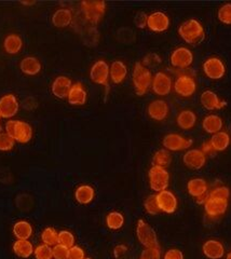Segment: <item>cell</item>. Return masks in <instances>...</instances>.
Wrapping results in <instances>:
<instances>
[{
	"mask_svg": "<svg viewBox=\"0 0 231 259\" xmlns=\"http://www.w3.org/2000/svg\"><path fill=\"white\" fill-rule=\"evenodd\" d=\"M67 101L71 106H82L87 101V93L81 83H75L67 95Z\"/></svg>",
	"mask_w": 231,
	"mask_h": 259,
	"instance_id": "cell-21",
	"label": "cell"
},
{
	"mask_svg": "<svg viewBox=\"0 0 231 259\" xmlns=\"http://www.w3.org/2000/svg\"><path fill=\"white\" fill-rule=\"evenodd\" d=\"M84 259H90V258H84Z\"/></svg>",
	"mask_w": 231,
	"mask_h": 259,
	"instance_id": "cell-53",
	"label": "cell"
},
{
	"mask_svg": "<svg viewBox=\"0 0 231 259\" xmlns=\"http://www.w3.org/2000/svg\"><path fill=\"white\" fill-rule=\"evenodd\" d=\"M106 225L111 230L121 229L124 225V216L120 212H117V210L110 212L106 216Z\"/></svg>",
	"mask_w": 231,
	"mask_h": 259,
	"instance_id": "cell-34",
	"label": "cell"
},
{
	"mask_svg": "<svg viewBox=\"0 0 231 259\" xmlns=\"http://www.w3.org/2000/svg\"><path fill=\"white\" fill-rule=\"evenodd\" d=\"M228 201L225 199H219L215 197H210L206 199L204 205V210L210 217H218L225 214L228 207Z\"/></svg>",
	"mask_w": 231,
	"mask_h": 259,
	"instance_id": "cell-17",
	"label": "cell"
},
{
	"mask_svg": "<svg viewBox=\"0 0 231 259\" xmlns=\"http://www.w3.org/2000/svg\"><path fill=\"white\" fill-rule=\"evenodd\" d=\"M127 76V67L122 61H115L109 66V78L115 84H120Z\"/></svg>",
	"mask_w": 231,
	"mask_h": 259,
	"instance_id": "cell-25",
	"label": "cell"
},
{
	"mask_svg": "<svg viewBox=\"0 0 231 259\" xmlns=\"http://www.w3.org/2000/svg\"><path fill=\"white\" fill-rule=\"evenodd\" d=\"M210 197H215L219 199L229 200L230 198V190L226 186H219V187L214 188L211 192H209Z\"/></svg>",
	"mask_w": 231,
	"mask_h": 259,
	"instance_id": "cell-43",
	"label": "cell"
},
{
	"mask_svg": "<svg viewBox=\"0 0 231 259\" xmlns=\"http://www.w3.org/2000/svg\"><path fill=\"white\" fill-rule=\"evenodd\" d=\"M226 259H231V252H229V253L227 254V256H226Z\"/></svg>",
	"mask_w": 231,
	"mask_h": 259,
	"instance_id": "cell-51",
	"label": "cell"
},
{
	"mask_svg": "<svg viewBox=\"0 0 231 259\" xmlns=\"http://www.w3.org/2000/svg\"><path fill=\"white\" fill-rule=\"evenodd\" d=\"M172 162V156L169 150L166 149H159L155 152L153 157V165L166 167L171 164Z\"/></svg>",
	"mask_w": 231,
	"mask_h": 259,
	"instance_id": "cell-35",
	"label": "cell"
},
{
	"mask_svg": "<svg viewBox=\"0 0 231 259\" xmlns=\"http://www.w3.org/2000/svg\"><path fill=\"white\" fill-rule=\"evenodd\" d=\"M68 250L69 248L57 244L52 247L53 259H68Z\"/></svg>",
	"mask_w": 231,
	"mask_h": 259,
	"instance_id": "cell-44",
	"label": "cell"
},
{
	"mask_svg": "<svg viewBox=\"0 0 231 259\" xmlns=\"http://www.w3.org/2000/svg\"><path fill=\"white\" fill-rule=\"evenodd\" d=\"M173 83L171 77L163 71H158L153 78V84H151V90L159 96H166L172 91Z\"/></svg>",
	"mask_w": 231,
	"mask_h": 259,
	"instance_id": "cell-10",
	"label": "cell"
},
{
	"mask_svg": "<svg viewBox=\"0 0 231 259\" xmlns=\"http://www.w3.org/2000/svg\"><path fill=\"white\" fill-rule=\"evenodd\" d=\"M204 256L209 259H220L225 255V247L217 240H208L202 246Z\"/></svg>",
	"mask_w": 231,
	"mask_h": 259,
	"instance_id": "cell-22",
	"label": "cell"
},
{
	"mask_svg": "<svg viewBox=\"0 0 231 259\" xmlns=\"http://www.w3.org/2000/svg\"><path fill=\"white\" fill-rule=\"evenodd\" d=\"M163 259H184V254H182L180 249L171 248L169 250H166Z\"/></svg>",
	"mask_w": 231,
	"mask_h": 259,
	"instance_id": "cell-48",
	"label": "cell"
},
{
	"mask_svg": "<svg viewBox=\"0 0 231 259\" xmlns=\"http://www.w3.org/2000/svg\"><path fill=\"white\" fill-rule=\"evenodd\" d=\"M169 105L164 100H155L150 102L147 108L148 116L156 121H163L169 115Z\"/></svg>",
	"mask_w": 231,
	"mask_h": 259,
	"instance_id": "cell-20",
	"label": "cell"
},
{
	"mask_svg": "<svg viewBox=\"0 0 231 259\" xmlns=\"http://www.w3.org/2000/svg\"><path fill=\"white\" fill-rule=\"evenodd\" d=\"M73 12L67 8H61L52 14V24L58 28H65L73 22Z\"/></svg>",
	"mask_w": 231,
	"mask_h": 259,
	"instance_id": "cell-24",
	"label": "cell"
},
{
	"mask_svg": "<svg viewBox=\"0 0 231 259\" xmlns=\"http://www.w3.org/2000/svg\"><path fill=\"white\" fill-rule=\"evenodd\" d=\"M136 237L138 242L144 246L147 247H157L159 246L158 237L156 231L151 228L150 225L146 223L144 220H138L136 225Z\"/></svg>",
	"mask_w": 231,
	"mask_h": 259,
	"instance_id": "cell-6",
	"label": "cell"
},
{
	"mask_svg": "<svg viewBox=\"0 0 231 259\" xmlns=\"http://www.w3.org/2000/svg\"><path fill=\"white\" fill-rule=\"evenodd\" d=\"M217 18L222 24L231 25V4H225L219 8Z\"/></svg>",
	"mask_w": 231,
	"mask_h": 259,
	"instance_id": "cell-40",
	"label": "cell"
},
{
	"mask_svg": "<svg viewBox=\"0 0 231 259\" xmlns=\"http://www.w3.org/2000/svg\"><path fill=\"white\" fill-rule=\"evenodd\" d=\"M34 245L29 240H17L13 244V252L18 257L29 258L34 254Z\"/></svg>",
	"mask_w": 231,
	"mask_h": 259,
	"instance_id": "cell-31",
	"label": "cell"
},
{
	"mask_svg": "<svg viewBox=\"0 0 231 259\" xmlns=\"http://www.w3.org/2000/svg\"><path fill=\"white\" fill-rule=\"evenodd\" d=\"M95 198V190L90 185H81L75 190V199L79 204H90Z\"/></svg>",
	"mask_w": 231,
	"mask_h": 259,
	"instance_id": "cell-27",
	"label": "cell"
},
{
	"mask_svg": "<svg viewBox=\"0 0 231 259\" xmlns=\"http://www.w3.org/2000/svg\"><path fill=\"white\" fill-rule=\"evenodd\" d=\"M142 259H161L160 247H147L142 252Z\"/></svg>",
	"mask_w": 231,
	"mask_h": 259,
	"instance_id": "cell-42",
	"label": "cell"
},
{
	"mask_svg": "<svg viewBox=\"0 0 231 259\" xmlns=\"http://www.w3.org/2000/svg\"><path fill=\"white\" fill-rule=\"evenodd\" d=\"M148 180L151 190L158 193L168 189L170 184V173L165 167L153 165L149 168Z\"/></svg>",
	"mask_w": 231,
	"mask_h": 259,
	"instance_id": "cell-5",
	"label": "cell"
},
{
	"mask_svg": "<svg viewBox=\"0 0 231 259\" xmlns=\"http://www.w3.org/2000/svg\"><path fill=\"white\" fill-rule=\"evenodd\" d=\"M210 145L213 150L215 151H224L230 145V136L227 132L220 131L216 134H213L210 141Z\"/></svg>",
	"mask_w": 231,
	"mask_h": 259,
	"instance_id": "cell-32",
	"label": "cell"
},
{
	"mask_svg": "<svg viewBox=\"0 0 231 259\" xmlns=\"http://www.w3.org/2000/svg\"><path fill=\"white\" fill-rule=\"evenodd\" d=\"M58 237H59V232L54 228H52V227H48V228H44L41 232L42 243L45 245L51 246V247L58 244Z\"/></svg>",
	"mask_w": 231,
	"mask_h": 259,
	"instance_id": "cell-36",
	"label": "cell"
},
{
	"mask_svg": "<svg viewBox=\"0 0 231 259\" xmlns=\"http://www.w3.org/2000/svg\"><path fill=\"white\" fill-rule=\"evenodd\" d=\"M203 71L211 80H219L226 74L224 62L218 58H210L203 63Z\"/></svg>",
	"mask_w": 231,
	"mask_h": 259,
	"instance_id": "cell-12",
	"label": "cell"
},
{
	"mask_svg": "<svg viewBox=\"0 0 231 259\" xmlns=\"http://www.w3.org/2000/svg\"><path fill=\"white\" fill-rule=\"evenodd\" d=\"M33 226L26 221H20L13 226V234L18 240H28L33 236Z\"/></svg>",
	"mask_w": 231,
	"mask_h": 259,
	"instance_id": "cell-30",
	"label": "cell"
},
{
	"mask_svg": "<svg viewBox=\"0 0 231 259\" xmlns=\"http://www.w3.org/2000/svg\"><path fill=\"white\" fill-rule=\"evenodd\" d=\"M176 123L181 130H191L197 123L196 113L190 109L181 110L176 118Z\"/></svg>",
	"mask_w": 231,
	"mask_h": 259,
	"instance_id": "cell-28",
	"label": "cell"
},
{
	"mask_svg": "<svg viewBox=\"0 0 231 259\" xmlns=\"http://www.w3.org/2000/svg\"><path fill=\"white\" fill-rule=\"evenodd\" d=\"M41 63L35 56H27L24 58L20 63V69L27 76H36L41 71Z\"/></svg>",
	"mask_w": 231,
	"mask_h": 259,
	"instance_id": "cell-26",
	"label": "cell"
},
{
	"mask_svg": "<svg viewBox=\"0 0 231 259\" xmlns=\"http://www.w3.org/2000/svg\"><path fill=\"white\" fill-rule=\"evenodd\" d=\"M4 48L7 53L18 54L23 48V40L17 34H10L5 38Z\"/></svg>",
	"mask_w": 231,
	"mask_h": 259,
	"instance_id": "cell-33",
	"label": "cell"
},
{
	"mask_svg": "<svg viewBox=\"0 0 231 259\" xmlns=\"http://www.w3.org/2000/svg\"><path fill=\"white\" fill-rule=\"evenodd\" d=\"M193 143H194L193 140L185 139L184 136H181L176 133L166 134L162 140V145H163L164 149L169 150V151L186 150L189 147H191Z\"/></svg>",
	"mask_w": 231,
	"mask_h": 259,
	"instance_id": "cell-8",
	"label": "cell"
},
{
	"mask_svg": "<svg viewBox=\"0 0 231 259\" xmlns=\"http://www.w3.org/2000/svg\"><path fill=\"white\" fill-rule=\"evenodd\" d=\"M36 3L35 2H24V3H22V5H24V6H31V5H35Z\"/></svg>",
	"mask_w": 231,
	"mask_h": 259,
	"instance_id": "cell-50",
	"label": "cell"
},
{
	"mask_svg": "<svg viewBox=\"0 0 231 259\" xmlns=\"http://www.w3.org/2000/svg\"><path fill=\"white\" fill-rule=\"evenodd\" d=\"M85 253L82 247L74 245L71 246L68 250V259H84Z\"/></svg>",
	"mask_w": 231,
	"mask_h": 259,
	"instance_id": "cell-46",
	"label": "cell"
},
{
	"mask_svg": "<svg viewBox=\"0 0 231 259\" xmlns=\"http://www.w3.org/2000/svg\"><path fill=\"white\" fill-rule=\"evenodd\" d=\"M34 256L36 259H52V247L45 244H39L35 250H34Z\"/></svg>",
	"mask_w": 231,
	"mask_h": 259,
	"instance_id": "cell-39",
	"label": "cell"
},
{
	"mask_svg": "<svg viewBox=\"0 0 231 259\" xmlns=\"http://www.w3.org/2000/svg\"><path fill=\"white\" fill-rule=\"evenodd\" d=\"M222 126H224L222 119L217 115H209L202 121V127L204 131L212 135L220 132Z\"/></svg>",
	"mask_w": 231,
	"mask_h": 259,
	"instance_id": "cell-29",
	"label": "cell"
},
{
	"mask_svg": "<svg viewBox=\"0 0 231 259\" xmlns=\"http://www.w3.org/2000/svg\"><path fill=\"white\" fill-rule=\"evenodd\" d=\"M170 62L175 68L185 69L188 68L194 62V54L188 48L179 47L172 52L170 56Z\"/></svg>",
	"mask_w": 231,
	"mask_h": 259,
	"instance_id": "cell-9",
	"label": "cell"
},
{
	"mask_svg": "<svg viewBox=\"0 0 231 259\" xmlns=\"http://www.w3.org/2000/svg\"><path fill=\"white\" fill-rule=\"evenodd\" d=\"M175 92L181 97L193 96L197 91L196 80L188 75H180L175 80L173 84Z\"/></svg>",
	"mask_w": 231,
	"mask_h": 259,
	"instance_id": "cell-11",
	"label": "cell"
},
{
	"mask_svg": "<svg viewBox=\"0 0 231 259\" xmlns=\"http://www.w3.org/2000/svg\"><path fill=\"white\" fill-rule=\"evenodd\" d=\"M71 87H73V81L70 78L67 76H59L54 79L51 84V92L58 99H67Z\"/></svg>",
	"mask_w": 231,
	"mask_h": 259,
	"instance_id": "cell-19",
	"label": "cell"
},
{
	"mask_svg": "<svg viewBox=\"0 0 231 259\" xmlns=\"http://www.w3.org/2000/svg\"><path fill=\"white\" fill-rule=\"evenodd\" d=\"M141 259H142V258H141Z\"/></svg>",
	"mask_w": 231,
	"mask_h": 259,
	"instance_id": "cell-55",
	"label": "cell"
},
{
	"mask_svg": "<svg viewBox=\"0 0 231 259\" xmlns=\"http://www.w3.org/2000/svg\"><path fill=\"white\" fill-rule=\"evenodd\" d=\"M178 35L188 45L197 46L200 45L204 40L205 30L200 22L195 19H190L180 24L178 27Z\"/></svg>",
	"mask_w": 231,
	"mask_h": 259,
	"instance_id": "cell-1",
	"label": "cell"
},
{
	"mask_svg": "<svg viewBox=\"0 0 231 259\" xmlns=\"http://www.w3.org/2000/svg\"><path fill=\"white\" fill-rule=\"evenodd\" d=\"M6 133L20 144H27L33 139V127L25 121L10 120L5 125Z\"/></svg>",
	"mask_w": 231,
	"mask_h": 259,
	"instance_id": "cell-3",
	"label": "cell"
},
{
	"mask_svg": "<svg viewBox=\"0 0 231 259\" xmlns=\"http://www.w3.org/2000/svg\"><path fill=\"white\" fill-rule=\"evenodd\" d=\"M75 242H76V238L73 232H70L69 230H61L59 232L58 244L70 248L71 246L75 245Z\"/></svg>",
	"mask_w": 231,
	"mask_h": 259,
	"instance_id": "cell-37",
	"label": "cell"
},
{
	"mask_svg": "<svg viewBox=\"0 0 231 259\" xmlns=\"http://www.w3.org/2000/svg\"><path fill=\"white\" fill-rule=\"evenodd\" d=\"M127 252V247L123 244H119L114 248V255L116 258H120L125 255Z\"/></svg>",
	"mask_w": 231,
	"mask_h": 259,
	"instance_id": "cell-49",
	"label": "cell"
},
{
	"mask_svg": "<svg viewBox=\"0 0 231 259\" xmlns=\"http://www.w3.org/2000/svg\"><path fill=\"white\" fill-rule=\"evenodd\" d=\"M171 25V21L168 14L164 12L157 11L148 15L147 20V27L155 32H163L168 30Z\"/></svg>",
	"mask_w": 231,
	"mask_h": 259,
	"instance_id": "cell-16",
	"label": "cell"
},
{
	"mask_svg": "<svg viewBox=\"0 0 231 259\" xmlns=\"http://www.w3.org/2000/svg\"><path fill=\"white\" fill-rule=\"evenodd\" d=\"M147 20H148V15L145 12H138L134 18L135 26L141 29L145 28L147 26Z\"/></svg>",
	"mask_w": 231,
	"mask_h": 259,
	"instance_id": "cell-47",
	"label": "cell"
},
{
	"mask_svg": "<svg viewBox=\"0 0 231 259\" xmlns=\"http://www.w3.org/2000/svg\"><path fill=\"white\" fill-rule=\"evenodd\" d=\"M0 119H2V116H0Z\"/></svg>",
	"mask_w": 231,
	"mask_h": 259,
	"instance_id": "cell-54",
	"label": "cell"
},
{
	"mask_svg": "<svg viewBox=\"0 0 231 259\" xmlns=\"http://www.w3.org/2000/svg\"><path fill=\"white\" fill-rule=\"evenodd\" d=\"M153 74L141 62L135 63L132 72V82L135 93L138 96L145 95L153 84Z\"/></svg>",
	"mask_w": 231,
	"mask_h": 259,
	"instance_id": "cell-2",
	"label": "cell"
},
{
	"mask_svg": "<svg viewBox=\"0 0 231 259\" xmlns=\"http://www.w3.org/2000/svg\"><path fill=\"white\" fill-rule=\"evenodd\" d=\"M144 207L145 210L150 214V215H158L159 213L161 212L160 208L158 206V202H157V198H156V194H151L149 196L145 202H144Z\"/></svg>",
	"mask_w": 231,
	"mask_h": 259,
	"instance_id": "cell-38",
	"label": "cell"
},
{
	"mask_svg": "<svg viewBox=\"0 0 231 259\" xmlns=\"http://www.w3.org/2000/svg\"><path fill=\"white\" fill-rule=\"evenodd\" d=\"M200 103L206 110H216L226 106V102H221L217 94L211 90H206L201 94Z\"/></svg>",
	"mask_w": 231,
	"mask_h": 259,
	"instance_id": "cell-23",
	"label": "cell"
},
{
	"mask_svg": "<svg viewBox=\"0 0 231 259\" xmlns=\"http://www.w3.org/2000/svg\"><path fill=\"white\" fill-rule=\"evenodd\" d=\"M19 109L20 104L14 94H6L0 99V116L2 118H12L19 112Z\"/></svg>",
	"mask_w": 231,
	"mask_h": 259,
	"instance_id": "cell-15",
	"label": "cell"
},
{
	"mask_svg": "<svg viewBox=\"0 0 231 259\" xmlns=\"http://www.w3.org/2000/svg\"><path fill=\"white\" fill-rule=\"evenodd\" d=\"M15 141L7 133L0 134V151H9L13 149Z\"/></svg>",
	"mask_w": 231,
	"mask_h": 259,
	"instance_id": "cell-41",
	"label": "cell"
},
{
	"mask_svg": "<svg viewBox=\"0 0 231 259\" xmlns=\"http://www.w3.org/2000/svg\"><path fill=\"white\" fill-rule=\"evenodd\" d=\"M156 198L158 202V206L160 208L161 212L166 214H172L177 209V198L172 191L166 189L158 192L156 194Z\"/></svg>",
	"mask_w": 231,
	"mask_h": 259,
	"instance_id": "cell-14",
	"label": "cell"
},
{
	"mask_svg": "<svg viewBox=\"0 0 231 259\" xmlns=\"http://www.w3.org/2000/svg\"><path fill=\"white\" fill-rule=\"evenodd\" d=\"M182 162L191 169H200L206 163V156L201 149H189L182 156Z\"/></svg>",
	"mask_w": 231,
	"mask_h": 259,
	"instance_id": "cell-18",
	"label": "cell"
},
{
	"mask_svg": "<svg viewBox=\"0 0 231 259\" xmlns=\"http://www.w3.org/2000/svg\"><path fill=\"white\" fill-rule=\"evenodd\" d=\"M4 132H3V126L2 125H0V134H3Z\"/></svg>",
	"mask_w": 231,
	"mask_h": 259,
	"instance_id": "cell-52",
	"label": "cell"
},
{
	"mask_svg": "<svg viewBox=\"0 0 231 259\" xmlns=\"http://www.w3.org/2000/svg\"><path fill=\"white\" fill-rule=\"evenodd\" d=\"M90 79L94 83L108 87L109 65L107 62L103 60L95 62L90 69Z\"/></svg>",
	"mask_w": 231,
	"mask_h": 259,
	"instance_id": "cell-13",
	"label": "cell"
},
{
	"mask_svg": "<svg viewBox=\"0 0 231 259\" xmlns=\"http://www.w3.org/2000/svg\"><path fill=\"white\" fill-rule=\"evenodd\" d=\"M80 10L84 20L91 25H97L104 18L106 4L104 2H82Z\"/></svg>",
	"mask_w": 231,
	"mask_h": 259,
	"instance_id": "cell-4",
	"label": "cell"
},
{
	"mask_svg": "<svg viewBox=\"0 0 231 259\" xmlns=\"http://www.w3.org/2000/svg\"><path fill=\"white\" fill-rule=\"evenodd\" d=\"M187 191L191 197L195 198L199 204H204L209 198V186L205 180L196 177L187 183Z\"/></svg>",
	"mask_w": 231,
	"mask_h": 259,
	"instance_id": "cell-7",
	"label": "cell"
},
{
	"mask_svg": "<svg viewBox=\"0 0 231 259\" xmlns=\"http://www.w3.org/2000/svg\"><path fill=\"white\" fill-rule=\"evenodd\" d=\"M161 58L159 56L158 54H155V53H150L148 55H146L144 60H143V65H144L145 67H151V66H157V65L161 64Z\"/></svg>",
	"mask_w": 231,
	"mask_h": 259,
	"instance_id": "cell-45",
	"label": "cell"
}]
</instances>
